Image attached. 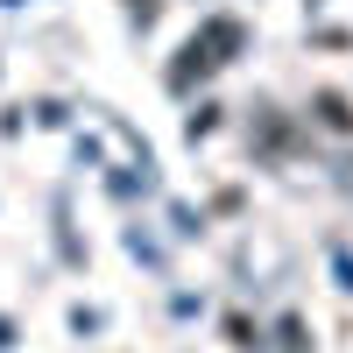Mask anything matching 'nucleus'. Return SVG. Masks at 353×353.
Masks as SVG:
<instances>
[{
    "mask_svg": "<svg viewBox=\"0 0 353 353\" xmlns=\"http://www.w3.org/2000/svg\"><path fill=\"white\" fill-rule=\"evenodd\" d=\"M318 121L346 134V128H353V113H346V99H339V92H318Z\"/></svg>",
    "mask_w": 353,
    "mask_h": 353,
    "instance_id": "nucleus-1",
    "label": "nucleus"
},
{
    "mask_svg": "<svg viewBox=\"0 0 353 353\" xmlns=\"http://www.w3.org/2000/svg\"><path fill=\"white\" fill-rule=\"evenodd\" d=\"M0 346H14V325H8V318H0Z\"/></svg>",
    "mask_w": 353,
    "mask_h": 353,
    "instance_id": "nucleus-2",
    "label": "nucleus"
}]
</instances>
